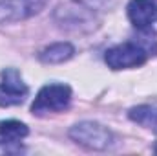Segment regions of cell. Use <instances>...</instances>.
Returning <instances> with one entry per match:
<instances>
[{
	"label": "cell",
	"mask_w": 157,
	"mask_h": 156,
	"mask_svg": "<svg viewBox=\"0 0 157 156\" xmlns=\"http://www.w3.org/2000/svg\"><path fill=\"white\" fill-rule=\"evenodd\" d=\"M148 57H150V51L144 48L141 40H130V42H122L110 48L104 55V61L112 70H122V68L141 66L146 63Z\"/></svg>",
	"instance_id": "obj_1"
},
{
	"label": "cell",
	"mask_w": 157,
	"mask_h": 156,
	"mask_svg": "<svg viewBox=\"0 0 157 156\" xmlns=\"http://www.w3.org/2000/svg\"><path fill=\"white\" fill-rule=\"evenodd\" d=\"M70 101L71 88L68 84H46L37 94L31 105V112L37 116H44L49 112H62L64 109H68Z\"/></svg>",
	"instance_id": "obj_2"
},
{
	"label": "cell",
	"mask_w": 157,
	"mask_h": 156,
	"mask_svg": "<svg viewBox=\"0 0 157 156\" xmlns=\"http://www.w3.org/2000/svg\"><path fill=\"white\" fill-rule=\"evenodd\" d=\"M70 136L77 143L88 147V149H95V151L106 149L112 142L110 130L99 123H93V121H82V123L75 125L70 130Z\"/></svg>",
	"instance_id": "obj_3"
},
{
	"label": "cell",
	"mask_w": 157,
	"mask_h": 156,
	"mask_svg": "<svg viewBox=\"0 0 157 156\" xmlns=\"http://www.w3.org/2000/svg\"><path fill=\"white\" fill-rule=\"evenodd\" d=\"M28 97V86L22 81L20 74L13 68H7L2 72V83H0V107H15L24 103Z\"/></svg>",
	"instance_id": "obj_4"
},
{
	"label": "cell",
	"mask_w": 157,
	"mask_h": 156,
	"mask_svg": "<svg viewBox=\"0 0 157 156\" xmlns=\"http://www.w3.org/2000/svg\"><path fill=\"white\" fill-rule=\"evenodd\" d=\"M48 0H0V22H17L37 15Z\"/></svg>",
	"instance_id": "obj_5"
},
{
	"label": "cell",
	"mask_w": 157,
	"mask_h": 156,
	"mask_svg": "<svg viewBox=\"0 0 157 156\" xmlns=\"http://www.w3.org/2000/svg\"><path fill=\"white\" fill-rule=\"evenodd\" d=\"M128 18L137 30H150L157 18V6L152 0H132L128 4Z\"/></svg>",
	"instance_id": "obj_6"
},
{
	"label": "cell",
	"mask_w": 157,
	"mask_h": 156,
	"mask_svg": "<svg viewBox=\"0 0 157 156\" xmlns=\"http://www.w3.org/2000/svg\"><path fill=\"white\" fill-rule=\"evenodd\" d=\"M73 53H75V50H73L71 44L57 42V44H51L49 48H46L40 53V61L46 63V64H59V63H64V61L71 59Z\"/></svg>",
	"instance_id": "obj_7"
},
{
	"label": "cell",
	"mask_w": 157,
	"mask_h": 156,
	"mask_svg": "<svg viewBox=\"0 0 157 156\" xmlns=\"http://www.w3.org/2000/svg\"><path fill=\"white\" fill-rule=\"evenodd\" d=\"M130 119L137 125L157 132V105H139L130 110Z\"/></svg>",
	"instance_id": "obj_8"
},
{
	"label": "cell",
	"mask_w": 157,
	"mask_h": 156,
	"mask_svg": "<svg viewBox=\"0 0 157 156\" xmlns=\"http://www.w3.org/2000/svg\"><path fill=\"white\" fill-rule=\"evenodd\" d=\"M28 127L20 121L15 119H7V121H0V138L6 142H18L22 138L28 136Z\"/></svg>",
	"instance_id": "obj_9"
},
{
	"label": "cell",
	"mask_w": 157,
	"mask_h": 156,
	"mask_svg": "<svg viewBox=\"0 0 157 156\" xmlns=\"http://www.w3.org/2000/svg\"><path fill=\"white\" fill-rule=\"evenodd\" d=\"M154 151H155V154H157V143H155V147H154Z\"/></svg>",
	"instance_id": "obj_10"
}]
</instances>
